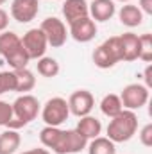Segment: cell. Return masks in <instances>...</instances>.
Masks as SVG:
<instances>
[{"mask_svg": "<svg viewBox=\"0 0 152 154\" xmlns=\"http://www.w3.org/2000/svg\"><path fill=\"white\" fill-rule=\"evenodd\" d=\"M39 140L43 147L56 154H77L86 149L88 140L77 129H59L52 125H45L39 133Z\"/></svg>", "mask_w": 152, "mask_h": 154, "instance_id": "cell-1", "label": "cell"}, {"mask_svg": "<svg viewBox=\"0 0 152 154\" xmlns=\"http://www.w3.org/2000/svg\"><path fill=\"white\" fill-rule=\"evenodd\" d=\"M0 56L7 61V65L13 70L27 68V65L31 61L22 45V38L13 31L0 32Z\"/></svg>", "mask_w": 152, "mask_h": 154, "instance_id": "cell-2", "label": "cell"}, {"mask_svg": "<svg viewBox=\"0 0 152 154\" xmlns=\"http://www.w3.org/2000/svg\"><path fill=\"white\" fill-rule=\"evenodd\" d=\"M108 138L114 143L129 142L138 131V116L131 109H122L108 124Z\"/></svg>", "mask_w": 152, "mask_h": 154, "instance_id": "cell-3", "label": "cell"}, {"mask_svg": "<svg viewBox=\"0 0 152 154\" xmlns=\"http://www.w3.org/2000/svg\"><path fill=\"white\" fill-rule=\"evenodd\" d=\"M11 106H13V120L7 124V129H16V131L31 124L41 109L39 100L31 93H22Z\"/></svg>", "mask_w": 152, "mask_h": 154, "instance_id": "cell-4", "label": "cell"}, {"mask_svg": "<svg viewBox=\"0 0 152 154\" xmlns=\"http://www.w3.org/2000/svg\"><path fill=\"white\" fill-rule=\"evenodd\" d=\"M120 61H122V45H120L118 36L108 38L102 45H99L93 50V63H95V66H99L102 70L113 68Z\"/></svg>", "mask_w": 152, "mask_h": 154, "instance_id": "cell-5", "label": "cell"}, {"mask_svg": "<svg viewBox=\"0 0 152 154\" xmlns=\"http://www.w3.org/2000/svg\"><path fill=\"white\" fill-rule=\"evenodd\" d=\"M68 116H70L68 100L63 99V97H52L41 108V118H43L45 125L59 127L63 122L68 120Z\"/></svg>", "mask_w": 152, "mask_h": 154, "instance_id": "cell-6", "label": "cell"}, {"mask_svg": "<svg viewBox=\"0 0 152 154\" xmlns=\"http://www.w3.org/2000/svg\"><path fill=\"white\" fill-rule=\"evenodd\" d=\"M149 88L145 84H140V82H132V84H127L122 93H120V100H122V106L123 109H131V111H136L140 108H143L147 102H149Z\"/></svg>", "mask_w": 152, "mask_h": 154, "instance_id": "cell-7", "label": "cell"}, {"mask_svg": "<svg viewBox=\"0 0 152 154\" xmlns=\"http://www.w3.org/2000/svg\"><path fill=\"white\" fill-rule=\"evenodd\" d=\"M39 29L43 31L45 38H47V43L52 47V48H59L66 43V38H68V31H66V25L63 20L56 18V16H48L41 22Z\"/></svg>", "mask_w": 152, "mask_h": 154, "instance_id": "cell-8", "label": "cell"}, {"mask_svg": "<svg viewBox=\"0 0 152 154\" xmlns=\"http://www.w3.org/2000/svg\"><path fill=\"white\" fill-rule=\"evenodd\" d=\"M22 45H23L29 59H39V57H43L45 52H47V47H48L47 38H45V34H43V31L39 27L29 29L23 34V38H22Z\"/></svg>", "mask_w": 152, "mask_h": 154, "instance_id": "cell-9", "label": "cell"}, {"mask_svg": "<svg viewBox=\"0 0 152 154\" xmlns=\"http://www.w3.org/2000/svg\"><path fill=\"white\" fill-rule=\"evenodd\" d=\"M39 13V0H13L11 2V16L18 23L32 22Z\"/></svg>", "mask_w": 152, "mask_h": 154, "instance_id": "cell-10", "label": "cell"}, {"mask_svg": "<svg viewBox=\"0 0 152 154\" xmlns=\"http://www.w3.org/2000/svg\"><path fill=\"white\" fill-rule=\"evenodd\" d=\"M93 106H95V99H93L91 91H88V90H77V91H74L70 95V99H68L70 113L79 116V118L90 115L91 109H93Z\"/></svg>", "mask_w": 152, "mask_h": 154, "instance_id": "cell-11", "label": "cell"}, {"mask_svg": "<svg viewBox=\"0 0 152 154\" xmlns=\"http://www.w3.org/2000/svg\"><path fill=\"white\" fill-rule=\"evenodd\" d=\"M70 36L79 43H88L97 36V23L90 16L75 20L74 23H70Z\"/></svg>", "mask_w": 152, "mask_h": 154, "instance_id": "cell-12", "label": "cell"}, {"mask_svg": "<svg viewBox=\"0 0 152 154\" xmlns=\"http://www.w3.org/2000/svg\"><path fill=\"white\" fill-rule=\"evenodd\" d=\"M88 7H90V18L95 23L111 20L116 13L114 0H93L91 4H88Z\"/></svg>", "mask_w": 152, "mask_h": 154, "instance_id": "cell-13", "label": "cell"}, {"mask_svg": "<svg viewBox=\"0 0 152 154\" xmlns=\"http://www.w3.org/2000/svg\"><path fill=\"white\" fill-rule=\"evenodd\" d=\"M63 16L66 20V23H74L75 20L90 16V7L86 0H65L63 4Z\"/></svg>", "mask_w": 152, "mask_h": 154, "instance_id": "cell-14", "label": "cell"}, {"mask_svg": "<svg viewBox=\"0 0 152 154\" xmlns=\"http://www.w3.org/2000/svg\"><path fill=\"white\" fill-rule=\"evenodd\" d=\"M120 38V45H122V61H136L138 54H140V36L134 32H125Z\"/></svg>", "mask_w": 152, "mask_h": 154, "instance_id": "cell-15", "label": "cell"}, {"mask_svg": "<svg viewBox=\"0 0 152 154\" xmlns=\"http://www.w3.org/2000/svg\"><path fill=\"white\" fill-rule=\"evenodd\" d=\"M143 16H145V14H143V13L138 9V5H134V4H125V5H122L120 11H118V18H120V22H122V25H125V27H129V29L141 25Z\"/></svg>", "mask_w": 152, "mask_h": 154, "instance_id": "cell-16", "label": "cell"}, {"mask_svg": "<svg viewBox=\"0 0 152 154\" xmlns=\"http://www.w3.org/2000/svg\"><path fill=\"white\" fill-rule=\"evenodd\" d=\"M77 131L90 142L97 136H100V131H102V124L97 116H91V115H86V116H81L79 124L75 127Z\"/></svg>", "mask_w": 152, "mask_h": 154, "instance_id": "cell-17", "label": "cell"}, {"mask_svg": "<svg viewBox=\"0 0 152 154\" xmlns=\"http://www.w3.org/2000/svg\"><path fill=\"white\" fill-rule=\"evenodd\" d=\"M22 136L16 129H5L0 133V154H14L20 149Z\"/></svg>", "mask_w": 152, "mask_h": 154, "instance_id": "cell-18", "label": "cell"}, {"mask_svg": "<svg viewBox=\"0 0 152 154\" xmlns=\"http://www.w3.org/2000/svg\"><path fill=\"white\" fill-rule=\"evenodd\" d=\"M86 149H88V154H116L114 142H111L108 136H97L90 140Z\"/></svg>", "mask_w": 152, "mask_h": 154, "instance_id": "cell-19", "label": "cell"}, {"mask_svg": "<svg viewBox=\"0 0 152 154\" xmlns=\"http://www.w3.org/2000/svg\"><path fill=\"white\" fill-rule=\"evenodd\" d=\"M16 77V90L20 93H29L34 86H36V77L29 68H20V70H13Z\"/></svg>", "mask_w": 152, "mask_h": 154, "instance_id": "cell-20", "label": "cell"}, {"mask_svg": "<svg viewBox=\"0 0 152 154\" xmlns=\"http://www.w3.org/2000/svg\"><path fill=\"white\" fill-rule=\"evenodd\" d=\"M123 109L122 106V100H120V95H114V93H108L102 100H100V111L108 118H113L116 116L120 111Z\"/></svg>", "mask_w": 152, "mask_h": 154, "instance_id": "cell-21", "label": "cell"}, {"mask_svg": "<svg viewBox=\"0 0 152 154\" xmlns=\"http://www.w3.org/2000/svg\"><path fill=\"white\" fill-rule=\"evenodd\" d=\"M59 63L54 59V57H47V56H43V57H39L38 59V74L43 77H56L59 74Z\"/></svg>", "mask_w": 152, "mask_h": 154, "instance_id": "cell-22", "label": "cell"}, {"mask_svg": "<svg viewBox=\"0 0 152 154\" xmlns=\"http://www.w3.org/2000/svg\"><path fill=\"white\" fill-rule=\"evenodd\" d=\"M138 59L145 61V63H150L152 61V34H141L140 36V54H138Z\"/></svg>", "mask_w": 152, "mask_h": 154, "instance_id": "cell-23", "label": "cell"}, {"mask_svg": "<svg viewBox=\"0 0 152 154\" xmlns=\"http://www.w3.org/2000/svg\"><path fill=\"white\" fill-rule=\"evenodd\" d=\"M16 90V77L14 72L7 70V72H0V95L7 93V91H14Z\"/></svg>", "mask_w": 152, "mask_h": 154, "instance_id": "cell-24", "label": "cell"}, {"mask_svg": "<svg viewBox=\"0 0 152 154\" xmlns=\"http://www.w3.org/2000/svg\"><path fill=\"white\" fill-rule=\"evenodd\" d=\"M13 120V106L5 100H0V127L5 125Z\"/></svg>", "mask_w": 152, "mask_h": 154, "instance_id": "cell-25", "label": "cell"}, {"mask_svg": "<svg viewBox=\"0 0 152 154\" xmlns=\"http://www.w3.org/2000/svg\"><path fill=\"white\" fill-rule=\"evenodd\" d=\"M138 136H140V142L145 147H152V124H145Z\"/></svg>", "mask_w": 152, "mask_h": 154, "instance_id": "cell-26", "label": "cell"}, {"mask_svg": "<svg viewBox=\"0 0 152 154\" xmlns=\"http://www.w3.org/2000/svg\"><path fill=\"white\" fill-rule=\"evenodd\" d=\"M138 9L143 14H152V0H138Z\"/></svg>", "mask_w": 152, "mask_h": 154, "instance_id": "cell-27", "label": "cell"}, {"mask_svg": "<svg viewBox=\"0 0 152 154\" xmlns=\"http://www.w3.org/2000/svg\"><path fill=\"white\" fill-rule=\"evenodd\" d=\"M7 25H9V14L0 7V32H4L7 29Z\"/></svg>", "mask_w": 152, "mask_h": 154, "instance_id": "cell-28", "label": "cell"}, {"mask_svg": "<svg viewBox=\"0 0 152 154\" xmlns=\"http://www.w3.org/2000/svg\"><path fill=\"white\" fill-rule=\"evenodd\" d=\"M143 77H145V86H147V88H150V86H152V66H150V65H147Z\"/></svg>", "mask_w": 152, "mask_h": 154, "instance_id": "cell-29", "label": "cell"}, {"mask_svg": "<svg viewBox=\"0 0 152 154\" xmlns=\"http://www.w3.org/2000/svg\"><path fill=\"white\" fill-rule=\"evenodd\" d=\"M20 154H52L48 149H31V151H25V152H20Z\"/></svg>", "mask_w": 152, "mask_h": 154, "instance_id": "cell-30", "label": "cell"}, {"mask_svg": "<svg viewBox=\"0 0 152 154\" xmlns=\"http://www.w3.org/2000/svg\"><path fill=\"white\" fill-rule=\"evenodd\" d=\"M116 2H122V4H131V0H116Z\"/></svg>", "mask_w": 152, "mask_h": 154, "instance_id": "cell-31", "label": "cell"}, {"mask_svg": "<svg viewBox=\"0 0 152 154\" xmlns=\"http://www.w3.org/2000/svg\"><path fill=\"white\" fill-rule=\"evenodd\" d=\"M5 2H7V0H0V5H4V4H5Z\"/></svg>", "mask_w": 152, "mask_h": 154, "instance_id": "cell-32", "label": "cell"}]
</instances>
